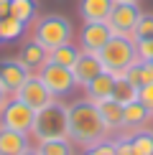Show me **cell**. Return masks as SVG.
Masks as SVG:
<instances>
[{
	"label": "cell",
	"mask_w": 153,
	"mask_h": 155,
	"mask_svg": "<svg viewBox=\"0 0 153 155\" xmlns=\"http://www.w3.org/2000/svg\"><path fill=\"white\" fill-rule=\"evenodd\" d=\"M18 61H21L23 66L28 69V71H41V69L49 64V48H46V46H41L36 38H31V41H25V43H23Z\"/></svg>",
	"instance_id": "7c38bea8"
},
{
	"label": "cell",
	"mask_w": 153,
	"mask_h": 155,
	"mask_svg": "<svg viewBox=\"0 0 153 155\" xmlns=\"http://www.w3.org/2000/svg\"><path fill=\"white\" fill-rule=\"evenodd\" d=\"M148 117L153 114L148 112V107L143 104L140 99H133L125 104V114H123V130H138V127H143Z\"/></svg>",
	"instance_id": "e0dca14e"
},
{
	"label": "cell",
	"mask_w": 153,
	"mask_h": 155,
	"mask_svg": "<svg viewBox=\"0 0 153 155\" xmlns=\"http://www.w3.org/2000/svg\"><path fill=\"white\" fill-rule=\"evenodd\" d=\"M97 109H100V117L105 122L107 132L110 130H123V114H125V104H120L117 99H105V102H97Z\"/></svg>",
	"instance_id": "9a60e30c"
},
{
	"label": "cell",
	"mask_w": 153,
	"mask_h": 155,
	"mask_svg": "<svg viewBox=\"0 0 153 155\" xmlns=\"http://www.w3.org/2000/svg\"><path fill=\"white\" fill-rule=\"evenodd\" d=\"M0 43H3V38H0Z\"/></svg>",
	"instance_id": "836d02e7"
},
{
	"label": "cell",
	"mask_w": 153,
	"mask_h": 155,
	"mask_svg": "<svg viewBox=\"0 0 153 155\" xmlns=\"http://www.w3.org/2000/svg\"><path fill=\"white\" fill-rule=\"evenodd\" d=\"M10 15V0H0V18Z\"/></svg>",
	"instance_id": "f546056e"
},
{
	"label": "cell",
	"mask_w": 153,
	"mask_h": 155,
	"mask_svg": "<svg viewBox=\"0 0 153 155\" xmlns=\"http://www.w3.org/2000/svg\"><path fill=\"white\" fill-rule=\"evenodd\" d=\"M115 155H140V153L130 145L127 137H120V140H115Z\"/></svg>",
	"instance_id": "83f0119b"
},
{
	"label": "cell",
	"mask_w": 153,
	"mask_h": 155,
	"mask_svg": "<svg viewBox=\"0 0 153 155\" xmlns=\"http://www.w3.org/2000/svg\"><path fill=\"white\" fill-rule=\"evenodd\" d=\"M13 97H15V99H21V102H25V104H28L31 109H36V112H38L41 107H46L49 102L56 99V97L46 89V84L38 79V76H28V81H25Z\"/></svg>",
	"instance_id": "ba28073f"
},
{
	"label": "cell",
	"mask_w": 153,
	"mask_h": 155,
	"mask_svg": "<svg viewBox=\"0 0 153 155\" xmlns=\"http://www.w3.org/2000/svg\"><path fill=\"white\" fill-rule=\"evenodd\" d=\"M138 66H140V87L153 84V61H140L138 59Z\"/></svg>",
	"instance_id": "4316f807"
},
{
	"label": "cell",
	"mask_w": 153,
	"mask_h": 155,
	"mask_svg": "<svg viewBox=\"0 0 153 155\" xmlns=\"http://www.w3.org/2000/svg\"><path fill=\"white\" fill-rule=\"evenodd\" d=\"M21 155H41V153H38V147H36V150H33V147H25Z\"/></svg>",
	"instance_id": "1f68e13d"
},
{
	"label": "cell",
	"mask_w": 153,
	"mask_h": 155,
	"mask_svg": "<svg viewBox=\"0 0 153 155\" xmlns=\"http://www.w3.org/2000/svg\"><path fill=\"white\" fill-rule=\"evenodd\" d=\"M110 38H112V28L107 25V21H92V23H84V28L79 33V43H82V51L100 54V48Z\"/></svg>",
	"instance_id": "9c48e42d"
},
{
	"label": "cell",
	"mask_w": 153,
	"mask_h": 155,
	"mask_svg": "<svg viewBox=\"0 0 153 155\" xmlns=\"http://www.w3.org/2000/svg\"><path fill=\"white\" fill-rule=\"evenodd\" d=\"M79 54L82 51L74 46L72 41L69 43H64V46H56V48H51L49 51V61H54V64H59V66H66V69H72L76 59H79Z\"/></svg>",
	"instance_id": "d6986e66"
},
{
	"label": "cell",
	"mask_w": 153,
	"mask_h": 155,
	"mask_svg": "<svg viewBox=\"0 0 153 155\" xmlns=\"http://www.w3.org/2000/svg\"><path fill=\"white\" fill-rule=\"evenodd\" d=\"M112 87H115V74L112 71H102L100 76H94L89 84H84L87 99L92 102H105L112 97Z\"/></svg>",
	"instance_id": "4fadbf2b"
},
{
	"label": "cell",
	"mask_w": 153,
	"mask_h": 155,
	"mask_svg": "<svg viewBox=\"0 0 153 155\" xmlns=\"http://www.w3.org/2000/svg\"><path fill=\"white\" fill-rule=\"evenodd\" d=\"M72 71H74L76 84H82V87H84V84H89L94 76H100L102 71H105V66H102V61H100V56H97V54L82 51L79 59H76V64L72 66Z\"/></svg>",
	"instance_id": "8fae6325"
},
{
	"label": "cell",
	"mask_w": 153,
	"mask_h": 155,
	"mask_svg": "<svg viewBox=\"0 0 153 155\" xmlns=\"http://www.w3.org/2000/svg\"><path fill=\"white\" fill-rule=\"evenodd\" d=\"M5 102H8V92H5V89H3V84H0V112H3Z\"/></svg>",
	"instance_id": "4dcf8cb0"
},
{
	"label": "cell",
	"mask_w": 153,
	"mask_h": 155,
	"mask_svg": "<svg viewBox=\"0 0 153 155\" xmlns=\"http://www.w3.org/2000/svg\"><path fill=\"white\" fill-rule=\"evenodd\" d=\"M151 61H153V59H151Z\"/></svg>",
	"instance_id": "e575fe53"
},
{
	"label": "cell",
	"mask_w": 153,
	"mask_h": 155,
	"mask_svg": "<svg viewBox=\"0 0 153 155\" xmlns=\"http://www.w3.org/2000/svg\"><path fill=\"white\" fill-rule=\"evenodd\" d=\"M135 51L140 61H151L153 59V38H145V41H135Z\"/></svg>",
	"instance_id": "484cf974"
},
{
	"label": "cell",
	"mask_w": 153,
	"mask_h": 155,
	"mask_svg": "<svg viewBox=\"0 0 153 155\" xmlns=\"http://www.w3.org/2000/svg\"><path fill=\"white\" fill-rule=\"evenodd\" d=\"M115 8V0H79V15L84 23L92 21H107Z\"/></svg>",
	"instance_id": "5bb4252c"
},
{
	"label": "cell",
	"mask_w": 153,
	"mask_h": 155,
	"mask_svg": "<svg viewBox=\"0 0 153 155\" xmlns=\"http://www.w3.org/2000/svg\"><path fill=\"white\" fill-rule=\"evenodd\" d=\"M33 120H36V109H31L25 102L15 99V97L5 102L3 112H0V125L18 130V132H25V135L33 130Z\"/></svg>",
	"instance_id": "8992f818"
},
{
	"label": "cell",
	"mask_w": 153,
	"mask_h": 155,
	"mask_svg": "<svg viewBox=\"0 0 153 155\" xmlns=\"http://www.w3.org/2000/svg\"><path fill=\"white\" fill-rule=\"evenodd\" d=\"M133 41H145V38H153V13H143L140 21L133 31Z\"/></svg>",
	"instance_id": "cb8c5ba5"
},
{
	"label": "cell",
	"mask_w": 153,
	"mask_h": 155,
	"mask_svg": "<svg viewBox=\"0 0 153 155\" xmlns=\"http://www.w3.org/2000/svg\"><path fill=\"white\" fill-rule=\"evenodd\" d=\"M117 3H138V0H117Z\"/></svg>",
	"instance_id": "d6a6232c"
},
{
	"label": "cell",
	"mask_w": 153,
	"mask_h": 155,
	"mask_svg": "<svg viewBox=\"0 0 153 155\" xmlns=\"http://www.w3.org/2000/svg\"><path fill=\"white\" fill-rule=\"evenodd\" d=\"M112 99H117L120 104L138 99V87L127 79L125 74H115V87H112Z\"/></svg>",
	"instance_id": "ac0fdd59"
},
{
	"label": "cell",
	"mask_w": 153,
	"mask_h": 155,
	"mask_svg": "<svg viewBox=\"0 0 153 155\" xmlns=\"http://www.w3.org/2000/svg\"><path fill=\"white\" fill-rule=\"evenodd\" d=\"M38 153L41 155H74V147L69 137H56V140L38 143Z\"/></svg>",
	"instance_id": "7402d4cb"
},
{
	"label": "cell",
	"mask_w": 153,
	"mask_h": 155,
	"mask_svg": "<svg viewBox=\"0 0 153 155\" xmlns=\"http://www.w3.org/2000/svg\"><path fill=\"white\" fill-rule=\"evenodd\" d=\"M25 147H28L25 132H18V130L0 125V155H21Z\"/></svg>",
	"instance_id": "2e32d148"
},
{
	"label": "cell",
	"mask_w": 153,
	"mask_h": 155,
	"mask_svg": "<svg viewBox=\"0 0 153 155\" xmlns=\"http://www.w3.org/2000/svg\"><path fill=\"white\" fill-rule=\"evenodd\" d=\"M36 13H38L36 0H10V15L18 18V21H23L25 25L36 18Z\"/></svg>",
	"instance_id": "ffe728a7"
},
{
	"label": "cell",
	"mask_w": 153,
	"mask_h": 155,
	"mask_svg": "<svg viewBox=\"0 0 153 155\" xmlns=\"http://www.w3.org/2000/svg\"><path fill=\"white\" fill-rule=\"evenodd\" d=\"M107 127L100 117L97 102L92 99H76L66 107V137L82 147H92L100 140H105Z\"/></svg>",
	"instance_id": "6da1fadb"
},
{
	"label": "cell",
	"mask_w": 153,
	"mask_h": 155,
	"mask_svg": "<svg viewBox=\"0 0 153 155\" xmlns=\"http://www.w3.org/2000/svg\"><path fill=\"white\" fill-rule=\"evenodd\" d=\"M23 31H25L23 21H18V18H13V15L0 18V38H3V41H15L18 36H23Z\"/></svg>",
	"instance_id": "603a6c76"
},
{
	"label": "cell",
	"mask_w": 153,
	"mask_h": 155,
	"mask_svg": "<svg viewBox=\"0 0 153 155\" xmlns=\"http://www.w3.org/2000/svg\"><path fill=\"white\" fill-rule=\"evenodd\" d=\"M36 76L46 84V89H49L54 97H66V94H72L74 87H76V79H74V71H72V69L59 66V64H54V61H49Z\"/></svg>",
	"instance_id": "5b68a950"
},
{
	"label": "cell",
	"mask_w": 153,
	"mask_h": 155,
	"mask_svg": "<svg viewBox=\"0 0 153 155\" xmlns=\"http://www.w3.org/2000/svg\"><path fill=\"white\" fill-rule=\"evenodd\" d=\"M140 15L143 13H140L138 3H117L115 0V8L107 18V25L112 28V36H133Z\"/></svg>",
	"instance_id": "52a82bcc"
},
{
	"label": "cell",
	"mask_w": 153,
	"mask_h": 155,
	"mask_svg": "<svg viewBox=\"0 0 153 155\" xmlns=\"http://www.w3.org/2000/svg\"><path fill=\"white\" fill-rule=\"evenodd\" d=\"M72 23L66 21L64 15H56V13H51V15H41L33 25V38L41 46H46L49 51L56 48V46H64V43L72 41Z\"/></svg>",
	"instance_id": "277c9868"
},
{
	"label": "cell",
	"mask_w": 153,
	"mask_h": 155,
	"mask_svg": "<svg viewBox=\"0 0 153 155\" xmlns=\"http://www.w3.org/2000/svg\"><path fill=\"white\" fill-rule=\"evenodd\" d=\"M138 99L148 107V112L153 114V84H145V87L138 89Z\"/></svg>",
	"instance_id": "f1b7e54d"
},
{
	"label": "cell",
	"mask_w": 153,
	"mask_h": 155,
	"mask_svg": "<svg viewBox=\"0 0 153 155\" xmlns=\"http://www.w3.org/2000/svg\"><path fill=\"white\" fill-rule=\"evenodd\" d=\"M84 155H115V140H100L97 145L84 147Z\"/></svg>",
	"instance_id": "d4e9b609"
},
{
	"label": "cell",
	"mask_w": 153,
	"mask_h": 155,
	"mask_svg": "<svg viewBox=\"0 0 153 155\" xmlns=\"http://www.w3.org/2000/svg\"><path fill=\"white\" fill-rule=\"evenodd\" d=\"M38 137V143L43 140H56V137H66V107L61 102H49L46 107H41L36 112L33 120V130H31Z\"/></svg>",
	"instance_id": "3957f363"
},
{
	"label": "cell",
	"mask_w": 153,
	"mask_h": 155,
	"mask_svg": "<svg viewBox=\"0 0 153 155\" xmlns=\"http://www.w3.org/2000/svg\"><path fill=\"white\" fill-rule=\"evenodd\" d=\"M127 140L140 155H153V130L138 127V130H133V135H127Z\"/></svg>",
	"instance_id": "44dd1931"
},
{
	"label": "cell",
	"mask_w": 153,
	"mask_h": 155,
	"mask_svg": "<svg viewBox=\"0 0 153 155\" xmlns=\"http://www.w3.org/2000/svg\"><path fill=\"white\" fill-rule=\"evenodd\" d=\"M31 71L18 59H0V84L8 94H15L18 89L28 81Z\"/></svg>",
	"instance_id": "30bf717a"
},
{
	"label": "cell",
	"mask_w": 153,
	"mask_h": 155,
	"mask_svg": "<svg viewBox=\"0 0 153 155\" xmlns=\"http://www.w3.org/2000/svg\"><path fill=\"white\" fill-rule=\"evenodd\" d=\"M100 61L105 66V71L112 74H123L130 64L138 61V51H135V41L130 36H112L105 46L100 48Z\"/></svg>",
	"instance_id": "7a4b0ae2"
}]
</instances>
